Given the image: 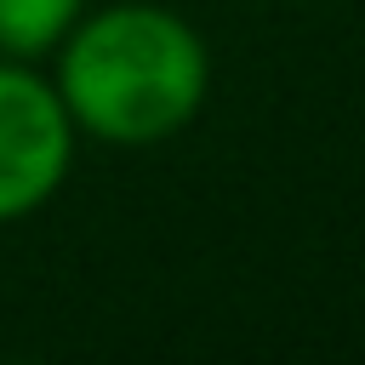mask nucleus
I'll list each match as a JSON object with an SVG mask.
<instances>
[{
	"instance_id": "f257e3e1",
	"label": "nucleus",
	"mask_w": 365,
	"mask_h": 365,
	"mask_svg": "<svg viewBox=\"0 0 365 365\" xmlns=\"http://www.w3.org/2000/svg\"><path fill=\"white\" fill-rule=\"evenodd\" d=\"M205 46L160 6H108L63 34L57 97L74 125L137 148L182 131L205 103Z\"/></svg>"
},
{
	"instance_id": "f03ea898",
	"label": "nucleus",
	"mask_w": 365,
	"mask_h": 365,
	"mask_svg": "<svg viewBox=\"0 0 365 365\" xmlns=\"http://www.w3.org/2000/svg\"><path fill=\"white\" fill-rule=\"evenodd\" d=\"M74 160V120L40 74L0 63V222L46 205Z\"/></svg>"
},
{
	"instance_id": "7ed1b4c3",
	"label": "nucleus",
	"mask_w": 365,
	"mask_h": 365,
	"mask_svg": "<svg viewBox=\"0 0 365 365\" xmlns=\"http://www.w3.org/2000/svg\"><path fill=\"white\" fill-rule=\"evenodd\" d=\"M74 17H80V0H0V51L40 57L63 46Z\"/></svg>"
}]
</instances>
